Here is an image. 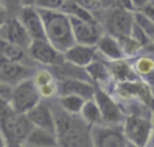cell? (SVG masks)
I'll use <instances>...</instances> for the list:
<instances>
[{
	"label": "cell",
	"instance_id": "cell-1",
	"mask_svg": "<svg viewBox=\"0 0 154 147\" xmlns=\"http://www.w3.org/2000/svg\"><path fill=\"white\" fill-rule=\"evenodd\" d=\"M38 10L44 20L47 40L57 51L64 53L76 42L70 17L61 10Z\"/></svg>",
	"mask_w": 154,
	"mask_h": 147
},
{
	"label": "cell",
	"instance_id": "cell-2",
	"mask_svg": "<svg viewBox=\"0 0 154 147\" xmlns=\"http://www.w3.org/2000/svg\"><path fill=\"white\" fill-rule=\"evenodd\" d=\"M74 116L71 113L66 112L55 115L56 120V136L57 142L61 146H91L90 130L87 127L90 125L86 121L74 120Z\"/></svg>",
	"mask_w": 154,
	"mask_h": 147
},
{
	"label": "cell",
	"instance_id": "cell-3",
	"mask_svg": "<svg viewBox=\"0 0 154 147\" xmlns=\"http://www.w3.org/2000/svg\"><path fill=\"white\" fill-rule=\"evenodd\" d=\"M90 138L93 146L98 147H124L130 144L122 124H94L90 127Z\"/></svg>",
	"mask_w": 154,
	"mask_h": 147
},
{
	"label": "cell",
	"instance_id": "cell-4",
	"mask_svg": "<svg viewBox=\"0 0 154 147\" xmlns=\"http://www.w3.org/2000/svg\"><path fill=\"white\" fill-rule=\"evenodd\" d=\"M123 128L130 144L139 147L147 146L149 136L153 130V123H151V117H146L140 110H138L128 115V117L123 123Z\"/></svg>",
	"mask_w": 154,
	"mask_h": 147
},
{
	"label": "cell",
	"instance_id": "cell-5",
	"mask_svg": "<svg viewBox=\"0 0 154 147\" xmlns=\"http://www.w3.org/2000/svg\"><path fill=\"white\" fill-rule=\"evenodd\" d=\"M41 95L38 93V87L35 86L33 78L23 79L22 82L14 86V93L10 104H11L14 112L26 113L33 106L40 102Z\"/></svg>",
	"mask_w": 154,
	"mask_h": 147
},
{
	"label": "cell",
	"instance_id": "cell-6",
	"mask_svg": "<svg viewBox=\"0 0 154 147\" xmlns=\"http://www.w3.org/2000/svg\"><path fill=\"white\" fill-rule=\"evenodd\" d=\"M34 125L30 123L26 113L14 112L10 117L0 123V130L3 131L8 144H22L23 146L29 132Z\"/></svg>",
	"mask_w": 154,
	"mask_h": 147
},
{
	"label": "cell",
	"instance_id": "cell-7",
	"mask_svg": "<svg viewBox=\"0 0 154 147\" xmlns=\"http://www.w3.org/2000/svg\"><path fill=\"white\" fill-rule=\"evenodd\" d=\"M30 57L42 66H57L63 63L64 56L60 51L55 48L47 38L42 40H32L27 46Z\"/></svg>",
	"mask_w": 154,
	"mask_h": 147
},
{
	"label": "cell",
	"instance_id": "cell-8",
	"mask_svg": "<svg viewBox=\"0 0 154 147\" xmlns=\"http://www.w3.org/2000/svg\"><path fill=\"white\" fill-rule=\"evenodd\" d=\"M19 20L22 22L23 27L26 29L27 34L32 40H42L47 38L45 34V26H44L42 17L40 14V10L34 4H26L22 7L19 12Z\"/></svg>",
	"mask_w": 154,
	"mask_h": 147
},
{
	"label": "cell",
	"instance_id": "cell-9",
	"mask_svg": "<svg viewBox=\"0 0 154 147\" xmlns=\"http://www.w3.org/2000/svg\"><path fill=\"white\" fill-rule=\"evenodd\" d=\"M32 76L33 69L30 67L22 64L20 61L8 60L0 56V82L17 86L23 79L32 78Z\"/></svg>",
	"mask_w": 154,
	"mask_h": 147
},
{
	"label": "cell",
	"instance_id": "cell-10",
	"mask_svg": "<svg viewBox=\"0 0 154 147\" xmlns=\"http://www.w3.org/2000/svg\"><path fill=\"white\" fill-rule=\"evenodd\" d=\"M70 17V15H68ZM71 25H72V32L75 41L78 44L85 45H96L101 37V30H100L98 23L96 20H86L82 18L70 17Z\"/></svg>",
	"mask_w": 154,
	"mask_h": 147
},
{
	"label": "cell",
	"instance_id": "cell-11",
	"mask_svg": "<svg viewBox=\"0 0 154 147\" xmlns=\"http://www.w3.org/2000/svg\"><path fill=\"white\" fill-rule=\"evenodd\" d=\"M94 100L101 110L102 121L106 124H122L123 112L120 109V105L116 104L113 98L108 94L104 89H96Z\"/></svg>",
	"mask_w": 154,
	"mask_h": 147
},
{
	"label": "cell",
	"instance_id": "cell-12",
	"mask_svg": "<svg viewBox=\"0 0 154 147\" xmlns=\"http://www.w3.org/2000/svg\"><path fill=\"white\" fill-rule=\"evenodd\" d=\"M0 38L4 41L22 45L23 48H27L32 42V38L27 34L26 29L23 27L19 18L6 20L0 25Z\"/></svg>",
	"mask_w": 154,
	"mask_h": 147
},
{
	"label": "cell",
	"instance_id": "cell-13",
	"mask_svg": "<svg viewBox=\"0 0 154 147\" xmlns=\"http://www.w3.org/2000/svg\"><path fill=\"white\" fill-rule=\"evenodd\" d=\"M134 23V11H128L125 8L112 10V12L108 17V26L111 29L112 34L116 37L131 34Z\"/></svg>",
	"mask_w": 154,
	"mask_h": 147
},
{
	"label": "cell",
	"instance_id": "cell-14",
	"mask_svg": "<svg viewBox=\"0 0 154 147\" xmlns=\"http://www.w3.org/2000/svg\"><path fill=\"white\" fill-rule=\"evenodd\" d=\"M96 45H85V44L75 42L71 48H68L63 53L64 60L68 63H72L75 66L85 67L86 68L91 61L96 60Z\"/></svg>",
	"mask_w": 154,
	"mask_h": 147
},
{
	"label": "cell",
	"instance_id": "cell-15",
	"mask_svg": "<svg viewBox=\"0 0 154 147\" xmlns=\"http://www.w3.org/2000/svg\"><path fill=\"white\" fill-rule=\"evenodd\" d=\"M26 116L34 127L42 128V130H47L56 133L55 115L52 113V110L49 109L48 105L38 102L35 106H33L30 110H27Z\"/></svg>",
	"mask_w": 154,
	"mask_h": 147
},
{
	"label": "cell",
	"instance_id": "cell-16",
	"mask_svg": "<svg viewBox=\"0 0 154 147\" xmlns=\"http://www.w3.org/2000/svg\"><path fill=\"white\" fill-rule=\"evenodd\" d=\"M57 86L59 95L76 94L86 100H90L94 98V93H96V89L85 79H60L57 82Z\"/></svg>",
	"mask_w": 154,
	"mask_h": 147
},
{
	"label": "cell",
	"instance_id": "cell-17",
	"mask_svg": "<svg viewBox=\"0 0 154 147\" xmlns=\"http://www.w3.org/2000/svg\"><path fill=\"white\" fill-rule=\"evenodd\" d=\"M96 48L97 52H100L104 57H106L111 61L125 59V55L119 44V40L113 34H102L98 42L96 44Z\"/></svg>",
	"mask_w": 154,
	"mask_h": 147
},
{
	"label": "cell",
	"instance_id": "cell-18",
	"mask_svg": "<svg viewBox=\"0 0 154 147\" xmlns=\"http://www.w3.org/2000/svg\"><path fill=\"white\" fill-rule=\"evenodd\" d=\"M59 144L57 136L55 132L42 130L38 127H33L29 132L23 146H40V147H48V146H56Z\"/></svg>",
	"mask_w": 154,
	"mask_h": 147
},
{
	"label": "cell",
	"instance_id": "cell-19",
	"mask_svg": "<svg viewBox=\"0 0 154 147\" xmlns=\"http://www.w3.org/2000/svg\"><path fill=\"white\" fill-rule=\"evenodd\" d=\"M109 71L113 79H116L117 82H131L137 81V72L134 69V66H131L125 59H120V60L111 61L109 64Z\"/></svg>",
	"mask_w": 154,
	"mask_h": 147
},
{
	"label": "cell",
	"instance_id": "cell-20",
	"mask_svg": "<svg viewBox=\"0 0 154 147\" xmlns=\"http://www.w3.org/2000/svg\"><path fill=\"white\" fill-rule=\"evenodd\" d=\"M86 71H87V74H89V78L93 79L94 82H97V83L101 84V86H104V84L111 82L112 75H111V71H109V67L100 60L91 61V63L86 67Z\"/></svg>",
	"mask_w": 154,
	"mask_h": 147
},
{
	"label": "cell",
	"instance_id": "cell-21",
	"mask_svg": "<svg viewBox=\"0 0 154 147\" xmlns=\"http://www.w3.org/2000/svg\"><path fill=\"white\" fill-rule=\"evenodd\" d=\"M79 115L82 116V118H83L90 127L94 124L104 123V121H102V116H101V110H100V108L94 98L86 100V102H85V105Z\"/></svg>",
	"mask_w": 154,
	"mask_h": 147
},
{
	"label": "cell",
	"instance_id": "cell-22",
	"mask_svg": "<svg viewBox=\"0 0 154 147\" xmlns=\"http://www.w3.org/2000/svg\"><path fill=\"white\" fill-rule=\"evenodd\" d=\"M86 98L76 94H67V95H59V105L61 109L71 115H79L83 108Z\"/></svg>",
	"mask_w": 154,
	"mask_h": 147
},
{
	"label": "cell",
	"instance_id": "cell-23",
	"mask_svg": "<svg viewBox=\"0 0 154 147\" xmlns=\"http://www.w3.org/2000/svg\"><path fill=\"white\" fill-rule=\"evenodd\" d=\"M0 56L8 59V60L22 61L25 57V48L22 45L4 41L0 38Z\"/></svg>",
	"mask_w": 154,
	"mask_h": 147
},
{
	"label": "cell",
	"instance_id": "cell-24",
	"mask_svg": "<svg viewBox=\"0 0 154 147\" xmlns=\"http://www.w3.org/2000/svg\"><path fill=\"white\" fill-rule=\"evenodd\" d=\"M61 11H64L67 15H70V17L82 18V19H86V20H96L94 17L91 15L90 10L79 6V4H76L75 2H72V0H66V3H64Z\"/></svg>",
	"mask_w": 154,
	"mask_h": 147
},
{
	"label": "cell",
	"instance_id": "cell-25",
	"mask_svg": "<svg viewBox=\"0 0 154 147\" xmlns=\"http://www.w3.org/2000/svg\"><path fill=\"white\" fill-rule=\"evenodd\" d=\"M117 40H119V44H120V46H122L125 57H132V56H135L140 51V49L143 48V46L140 45V44L138 42V41L135 40V38L132 37L131 34L119 35V37H117Z\"/></svg>",
	"mask_w": 154,
	"mask_h": 147
},
{
	"label": "cell",
	"instance_id": "cell-26",
	"mask_svg": "<svg viewBox=\"0 0 154 147\" xmlns=\"http://www.w3.org/2000/svg\"><path fill=\"white\" fill-rule=\"evenodd\" d=\"M132 66L139 76H149L154 74V59L150 56H139Z\"/></svg>",
	"mask_w": 154,
	"mask_h": 147
},
{
	"label": "cell",
	"instance_id": "cell-27",
	"mask_svg": "<svg viewBox=\"0 0 154 147\" xmlns=\"http://www.w3.org/2000/svg\"><path fill=\"white\" fill-rule=\"evenodd\" d=\"M134 19L135 23L138 26L142 27V30L149 34L151 37V40L154 38V22L150 17H149L146 12H143L142 10H138V11H134Z\"/></svg>",
	"mask_w": 154,
	"mask_h": 147
},
{
	"label": "cell",
	"instance_id": "cell-28",
	"mask_svg": "<svg viewBox=\"0 0 154 147\" xmlns=\"http://www.w3.org/2000/svg\"><path fill=\"white\" fill-rule=\"evenodd\" d=\"M131 35L143 46V48H149V45L151 44V37L149 34H146L145 32L142 30V27L138 26L137 23H134V26H132V30H131Z\"/></svg>",
	"mask_w": 154,
	"mask_h": 147
},
{
	"label": "cell",
	"instance_id": "cell-29",
	"mask_svg": "<svg viewBox=\"0 0 154 147\" xmlns=\"http://www.w3.org/2000/svg\"><path fill=\"white\" fill-rule=\"evenodd\" d=\"M38 93H40L41 98L49 100V98H53L55 95H59V86L55 81H52L49 83L42 84V86L38 87Z\"/></svg>",
	"mask_w": 154,
	"mask_h": 147
},
{
	"label": "cell",
	"instance_id": "cell-30",
	"mask_svg": "<svg viewBox=\"0 0 154 147\" xmlns=\"http://www.w3.org/2000/svg\"><path fill=\"white\" fill-rule=\"evenodd\" d=\"M32 78L37 87L42 86V84H47L53 81V75L49 71H47V69H37V71L33 74Z\"/></svg>",
	"mask_w": 154,
	"mask_h": 147
},
{
	"label": "cell",
	"instance_id": "cell-31",
	"mask_svg": "<svg viewBox=\"0 0 154 147\" xmlns=\"http://www.w3.org/2000/svg\"><path fill=\"white\" fill-rule=\"evenodd\" d=\"M66 0H34V6L44 10H61Z\"/></svg>",
	"mask_w": 154,
	"mask_h": 147
},
{
	"label": "cell",
	"instance_id": "cell-32",
	"mask_svg": "<svg viewBox=\"0 0 154 147\" xmlns=\"http://www.w3.org/2000/svg\"><path fill=\"white\" fill-rule=\"evenodd\" d=\"M72 2H75L76 4L85 7V8L90 10V11L94 8V7L98 6V3H100V0H72Z\"/></svg>",
	"mask_w": 154,
	"mask_h": 147
},
{
	"label": "cell",
	"instance_id": "cell-33",
	"mask_svg": "<svg viewBox=\"0 0 154 147\" xmlns=\"http://www.w3.org/2000/svg\"><path fill=\"white\" fill-rule=\"evenodd\" d=\"M150 2L151 0H131V3H132V6H134L135 11H138V10H143Z\"/></svg>",
	"mask_w": 154,
	"mask_h": 147
},
{
	"label": "cell",
	"instance_id": "cell-34",
	"mask_svg": "<svg viewBox=\"0 0 154 147\" xmlns=\"http://www.w3.org/2000/svg\"><path fill=\"white\" fill-rule=\"evenodd\" d=\"M143 12H146V14L149 15V17L151 18V19H153V22H154V0H151L150 3L147 4V6L145 7V8L142 10Z\"/></svg>",
	"mask_w": 154,
	"mask_h": 147
},
{
	"label": "cell",
	"instance_id": "cell-35",
	"mask_svg": "<svg viewBox=\"0 0 154 147\" xmlns=\"http://www.w3.org/2000/svg\"><path fill=\"white\" fill-rule=\"evenodd\" d=\"M7 139H6V136H4V133H3V131L0 130V147H4V146H7Z\"/></svg>",
	"mask_w": 154,
	"mask_h": 147
},
{
	"label": "cell",
	"instance_id": "cell-36",
	"mask_svg": "<svg viewBox=\"0 0 154 147\" xmlns=\"http://www.w3.org/2000/svg\"><path fill=\"white\" fill-rule=\"evenodd\" d=\"M147 146H151V147H154V127H153V130H151V132H150V136H149Z\"/></svg>",
	"mask_w": 154,
	"mask_h": 147
},
{
	"label": "cell",
	"instance_id": "cell-37",
	"mask_svg": "<svg viewBox=\"0 0 154 147\" xmlns=\"http://www.w3.org/2000/svg\"><path fill=\"white\" fill-rule=\"evenodd\" d=\"M3 12H4V7H3V3H2V0H0V14L3 15Z\"/></svg>",
	"mask_w": 154,
	"mask_h": 147
},
{
	"label": "cell",
	"instance_id": "cell-38",
	"mask_svg": "<svg viewBox=\"0 0 154 147\" xmlns=\"http://www.w3.org/2000/svg\"><path fill=\"white\" fill-rule=\"evenodd\" d=\"M151 123H153V127H154V106L151 109Z\"/></svg>",
	"mask_w": 154,
	"mask_h": 147
},
{
	"label": "cell",
	"instance_id": "cell-39",
	"mask_svg": "<svg viewBox=\"0 0 154 147\" xmlns=\"http://www.w3.org/2000/svg\"><path fill=\"white\" fill-rule=\"evenodd\" d=\"M149 48H150V51H153L154 52V38H153V41H151V44L149 45Z\"/></svg>",
	"mask_w": 154,
	"mask_h": 147
},
{
	"label": "cell",
	"instance_id": "cell-40",
	"mask_svg": "<svg viewBox=\"0 0 154 147\" xmlns=\"http://www.w3.org/2000/svg\"><path fill=\"white\" fill-rule=\"evenodd\" d=\"M32 2H33V4H34V0H32Z\"/></svg>",
	"mask_w": 154,
	"mask_h": 147
}]
</instances>
